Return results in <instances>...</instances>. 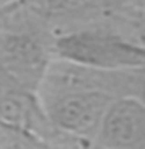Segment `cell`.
I'll return each mask as SVG.
<instances>
[{
  "instance_id": "8992f818",
  "label": "cell",
  "mask_w": 145,
  "mask_h": 149,
  "mask_svg": "<svg viewBox=\"0 0 145 149\" xmlns=\"http://www.w3.org/2000/svg\"><path fill=\"white\" fill-rule=\"evenodd\" d=\"M108 90L115 97H133L145 104V68L109 71Z\"/></svg>"
},
{
  "instance_id": "52a82bcc",
  "label": "cell",
  "mask_w": 145,
  "mask_h": 149,
  "mask_svg": "<svg viewBox=\"0 0 145 149\" xmlns=\"http://www.w3.org/2000/svg\"><path fill=\"white\" fill-rule=\"evenodd\" d=\"M53 146L34 135L0 126V149H53Z\"/></svg>"
},
{
  "instance_id": "ba28073f",
  "label": "cell",
  "mask_w": 145,
  "mask_h": 149,
  "mask_svg": "<svg viewBox=\"0 0 145 149\" xmlns=\"http://www.w3.org/2000/svg\"><path fill=\"white\" fill-rule=\"evenodd\" d=\"M53 149H102L95 144H86V143H76V141H70V140H64V141L56 143Z\"/></svg>"
},
{
  "instance_id": "9c48e42d",
  "label": "cell",
  "mask_w": 145,
  "mask_h": 149,
  "mask_svg": "<svg viewBox=\"0 0 145 149\" xmlns=\"http://www.w3.org/2000/svg\"><path fill=\"white\" fill-rule=\"evenodd\" d=\"M134 36L139 39L140 42H144V44H145V21H144L142 24H139V27L136 29Z\"/></svg>"
},
{
  "instance_id": "30bf717a",
  "label": "cell",
  "mask_w": 145,
  "mask_h": 149,
  "mask_svg": "<svg viewBox=\"0 0 145 149\" xmlns=\"http://www.w3.org/2000/svg\"><path fill=\"white\" fill-rule=\"evenodd\" d=\"M16 2H19V0H0V13L8 10L10 6H13Z\"/></svg>"
},
{
  "instance_id": "7a4b0ae2",
  "label": "cell",
  "mask_w": 145,
  "mask_h": 149,
  "mask_svg": "<svg viewBox=\"0 0 145 149\" xmlns=\"http://www.w3.org/2000/svg\"><path fill=\"white\" fill-rule=\"evenodd\" d=\"M52 127L61 138L94 144L103 119L117 97L87 88H72L39 94Z\"/></svg>"
},
{
  "instance_id": "3957f363",
  "label": "cell",
  "mask_w": 145,
  "mask_h": 149,
  "mask_svg": "<svg viewBox=\"0 0 145 149\" xmlns=\"http://www.w3.org/2000/svg\"><path fill=\"white\" fill-rule=\"evenodd\" d=\"M10 10L56 36L84 27L104 25L115 19L117 3L115 0H19L5 11Z\"/></svg>"
},
{
  "instance_id": "6da1fadb",
  "label": "cell",
  "mask_w": 145,
  "mask_h": 149,
  "mask_svg": "<svg viewBox=\"0 0 145 149\" xmlns=\"http://www.w3.org/2000/svg\"><path fill=\"white\" fill-rule=\"evenodd\" d=\"M55 58L100 71L145 68V44L112 27H84L53 39Z\"/></svg>"
},
{
  "instance_id": "5b68a950",
  "label": "cell",
  "mask_w": 145,
  "mask_h": 149,
  "mask_svg": "<svg viewBox=\"0 0 145 149\" xmlns=\"http://www.w3.org/2000/svg\"><path fill=\"white\" fill-rule=\"evenodd\" d=\"M94 144L102 149H145V104L133 97H117Z\"/></svg>"
},
{
  "instance_id": "277c9868",
  "label": "cell",
  "mask_w": 145,
  "mask_h": 149,
  "mask_svg": "<svg viewBox=\"0 0 145 149\" xmlns=\"http://www.w3.org/2000/svg\"><path fill=\"white\" fill-rule=\"evenodd\" d=\"M0 126L34 135L47 143L64 141L52 127L38 91L28 90L0 72Z\"/></svg>"
}]
</instances>
